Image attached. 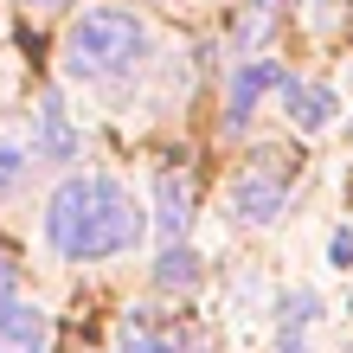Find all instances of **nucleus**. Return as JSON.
I'll use <instances>...</instances> for the list:
<instances>
[{
	"label": "nucleus",
	"instance_id": "f257e3e1",
	"mask_svg": "<svg viewBox=\"0 0 353 353\" xmlns=\"http://www.w3.org/2000/svg\"><path fill=\"white\" fill-rule=\"evenodd\" d=\"M148 219H141L135 193L110 174H71L58 193L46 199V244L65 263H103L135 251Z\"/></svg>",
	"mask_w": 353,
	"mask_h": 353
},
{
	"label": "nucleus",
	"instance_id": "f03ea898",
	"mask_svg": "<svg viewBox=\"0 0 353 353\" xmlns=\"http://www.w3.org/2000/svg\"><path fill=\"white\" fill-rule=\"evenodd\" d=\"M141 52H148V26L129 7H90L65 32V77H77V84H116V77H129L141 65Z\"/></svg>",
	"mask_w": 353,
	"mask_h": 353
},
{
	"label": "nucleus",
	"instance_id": "7ed1b4c3",
	"mask_svg": "<svg viewBox=\"0 0 353 353\" xmlns=\"http://www.w3.org/2000/svg\"><path fill=\"white\" fill-rule=\"evenodd\" d=\"M289 186H296V154L257 148V154L232 174V193H225V205H232V225H270V219L283 212Z\"/></svg>",
	"mask_w": 353,
	"mask_h": 353
},
{
	"label": "nucleus",
	"instance_id": "20e7f679",
	"mask_svg": "<svg viewBox=\"0 0 353 353\" xmlns=\"http://www.w3.org/2000/svg\"><path fill=\"white\" fill-rule=\"evenodd\" d=\"M276 97H283V116L296 122L302 135H321L327 122H334V110H341V97L327 90V84H302V77H289Z\"/></svg>",
	"mask_w": 353,
	"mask_h": 353
},
{
	"label": "nucleus",
	"instance_id": "39448f33",
	"mask_svg": "<svg viewBox=\"0 0 353 353\" xmlns=\"http://www.w3.org/2000/svg\"><path fill=\"white\" fill-rule=\"evenodd\" d=\"M32 154L77 161V129H71V116H65V103H58V97H39V110H32Z\"/></svg>",
	"mask_w": 353,
	"mask_h": 353
},
{
	"label": "nucleus",
	"instance_id": "423d86ee",
	"mask_svg": "<svg viewBox=\"0 0 353 353\" xmlns=\"http://www.w3.org/2000/svg\"><path fill=\"white\" fill-rule=\"evenodd\" d=\"M52 347V315L32 302H13L0 315V353H46Z\"/></svg>",
	"mask_w": 353,
	"mask_h": 353
},
{
	"label": "nucleus",
	"instance_id": "0eeeda50",
	"mask_svg": "<svg viewBox=\"0 0 353 353\" xmlns=\"http://www.w3.org/2000/svg\"><path fill=\"white\" fill-rule=\"evenodd\" d=\"M283 84H289V71L276 65V58H251V65L232 77V129L257 110V97H263V90H283Z\"/></svg>",
	"mask_w": 353,
	"mask_h": 353
},
{
	"label": "nucleus",
	"instance_id": "6e6552de",
	"mask_svg": "<svg viewBox=\"0 0 353 353\" xmlns=\"http://www.w3.org/2000/svg\"><path fill=\"white\" fill-rule=\"evenodd\" d=\"M154 199H161V238H180L186 219H193V180H186L180 168H168L154 180Z\"/></svg>",
	"mask_w": 353,
	"mask_h": 353
},
{
	"label": "nucleus",
	"instance_id": "1a4fd4ad",
	"mask_svg": "<svg viewBox=\"0 0 353 353\" xmlns=\"http://www.w3.org/2000/svg\"><path fill=\"white\" fill-rule=\"evenodd\" d=\"M26 168H32V135L19 122H0V199L26 180Z\"/></svg>",
	"mask_w": 353,
	"mask_h": 353
},
{
	"label": "nucleus",
	"instance_id": "9d476101",
	"mask_svg": "<svg viewBox=\"0 0 353 353\" xmlns=\"http://www.w3.org/2000/svg\"><path fill=\"white\" fill-rule=\"evenodd\" d=\"M116 353H180V347L168 334H154V327H135L129 321V327H122V341H116Z\"/></svg>",
	"mask_w": 353,
	"mask_h": 353
},
{
	"label": "nucleus",
	"instance_id": "9b49d317",
	"mask_svg": "<svg viewBox=\"0 0 353 353\" xmlns=\"http://www.w3.org/2000/svg\"><path fill=\"white\" fill-rule=\"evenodd\" d=\"M154 276L168 283V289H180V283H193V276H199V257H193V251H180V244H174V251L161 257V270H154Z\"/></svg>",
	"mask_w": 353,
	"mask_h": 353
},
{
	"label": "nucleus",
	"instance_id": "f8f14e48",
	"mask_svg": "<svg viewBox=\"0 0 353 353\" xmlns=\"http://www.w3.org/2000/svg\"><path fill=\"white\" fill-rule=\"evenodd\" d=\"M13 289H19V270H13V257H0V315L13 308Z\"/></svg>",
	"mask_w": 353,
	"mask_h": 353
},
{
	"label": "nucleus",
	"instance_id": "ddd939ff",
	"mask_svg": "<svg viewBox=\"0 0 353 353\" xmlns=\"http://www.w3.org/2000/svg\"><path fill=\"white\" fill-rule=\"evenodd\" d=\"M270 7H276V0H251V19H244V39H257V32L270 26V19H276Z\"/></svg>",
	"mask_w": 353,
	"mask_h": 353
},
{
	"label": "nucleus",
	"instance_id": "4468645a",
	"mask_svg": "<svg viewBox=\"0 0 353 353\" xmlns=\"http://www.w3.org/2000/svg\"><path fill=\"white\" fill-rule=\"evenodd\" d=\"M327 257H334V270H341V263L353 257V238H347V232H334V238H327Z\"/></svg>",
	"mask_w": 353,
	"mask_h": 353
},
{
	"label": "nucleus",
	"instance_id": "2eb2a0df",
	"mask_svg": "<svg viewBox=\"0 0 353 353\" xmlns=\"http://www.w3.org/2000/svg\"><path fill=\"white\" fill-rule=\"evenodd\" d=\"M32 7H71V0H32Z\"/></svg>",
	"mask_w": 353,
	"mask_h": 353
}]
</instances>
